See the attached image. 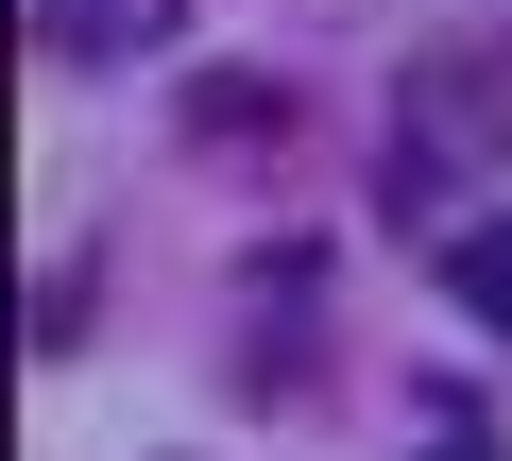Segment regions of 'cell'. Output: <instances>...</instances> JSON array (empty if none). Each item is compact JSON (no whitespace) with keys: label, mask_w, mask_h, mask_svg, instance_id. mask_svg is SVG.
Segmentation results:
<instances>
[{"label":"cell","mask_w":512,"mask_h":461,"mask_svg":"<svg viewBox=\"0 0 512 461\" xmlns=\"http://www.w3.org/2000/svg\"><path fill=\"white\" fill-rule=\"evenodd\" d=\"M495 154H512V52H495V35L410 52L393 154H376V222H393V240H427V222H444V171H495Z\"/></svg>","instance_id":"cell-1"},{"label":"cell","mask_w":512,"mask_h":461,"mask_svg":"<svg viewBox=\"0 0 512 461\" xmlns=\"http://www.w3.org/2000/svg\"><path fill=\"white\" fill-rule=\"evenodd\" d=\"M171 35H188V0H35V52L52 69H137Z\"/></svg>","instance_id":"cell-2"},{"label":"cell","mask_w":512,"mask_h":461,"mask_svg":"<svg viewBox=\"0 0 512 461\" xmlns=\"http://www.w3.org/2000/svg\"><path fill=\"white\" fill-rule=\"evenodd\" d=\"M188 137H205V154H274V137H291V86H274V69H222V86H188Z\"/></svg>","instance_id":"cell-3"},{"label":"cell","mask_w":512,"mask_h":461,"mask_svg":"<svg viewBox=\"0 0 512 461\" xmlns=\"http://www.w3.org/2000/svg\"><path fill=\"white\" fill-rule=\"evenodd\" d=\"M444 308L478 342H512V222H444Z\"/></svg>","instance_id":"cell-4"},{"label":"cell","mask_w":512,"mask_h":461,"mask_svg":"<svg viewBox=\"0 0 512 461\" xmlns=\"http://www.w3.org/2000/svg\"><path fill=\"white\" fill-rule=\"evenodd\" d=\"M427 461H495V427H478V410H444V444H427Z\"/></svg>","instance_id":"cell-5"}]
</instances>
